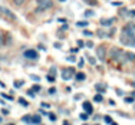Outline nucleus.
Listing matches in <instances>:
<instances>
[{"label":"nucleus","mask_w":135,"mask_h":125,"mask_svg":"<svg viewBox=\"0 0 135 125\" xmlns=\"http://www.w3.org/2000/svg\"><path fill=\"white\" fill-rule=\"evenodd\" d=\"M102 99H104V97H102V95H95L94 101H95V102H102Z\"/></svg>","instance_id":"15"},{"label":"nucleus","mask_w":135,"mask_h":125,"mask_svg":"<svg viewBox=\"0 0 135 125\" xmlns=\"http://www.w3.org/2000/svg\"><path fill=\"white\" fill-rule=\"evenodd\" d=\"M32 117H23V122H30Z\"/></svg>","instance_id":"21"},{"label":"nucleus","mask_w":135,"mask_h":125,"mask_svg":"<svg viewBox=\"0 0 135 125\" xmlns=\"http://www.w3.org/2000/svg\"><path fill=\"white\" fill-rule=\"evenodd\" d=\"M105 122L111 124V122H112V119H111V118H109V117H105Z\"/></svg>","instance_id":"27"},{"label":"nucleus","mask_w":135,"mask_h":125,"mask_svg":"<svg viewBox=\"0 0 135 125\" xmlns=\"http://www.w3.org/2000/svg\"><path fill=\"white\" fill-rule=\"evenodd\" d=\"M88 60H89V63H91V65H95V63H96V60L94 59V57H88Z\"/></svg>","instance_id":"20"},{"label":"nucleus","mask_w":135,"mask_h":125,"mask_svg":"<svg viewBox=\"0 0 135 125\" xmlns=\"http://www.w3.org/2000/svg\"><path fill=\"white\" fill-rule=\"evenodd\" d=\"M86 78V75L83 72H79V73H76V79H78V81H83V79Z\"/></svg>","instance_id":"12"},{"label":"nucleus","mask_w":135,"mask_h":125,"mask_svg":"<svg viewBox=\"0 0 135 125\" xmlns=\"http://www.w3.org/2000/svg\"><path fill=\"white\" fill-rule=\"evenodd\" d=\"M16 6H23L25 3H26V0H13Z\"/></svg>","instance_id":"14"},{"label":"nucleus","mask_w":135,"mask_h":125,"mask_svg":"<svg viewBox=\"0 0 135 125\" xmlns=\"http://www.w3.org/2000/svg\"><path fill=\"white\" fill-rule=\"evenodd\" d=\"M81 119H83V121H86V119H88V114H86V112H83V114H81Z\"/></svg>","instance_id":"18"},{"label":"nucleus","mask_w":135,"mask_h":125,"mask_svg":"<svg viewBox=\"0 0 135 125\" xmlns=\"http://www.w3.org/2000/svg\"><path fill=\"white\" fill-rule=\"evenodd\" d=\"M121 43L125 46H135V25L129 23L122 29Z\"/></svg>","instance_id":"1"},{"label":"nucleus","mask_w":135,"mask_h":125,"mask_svg":"<svg viewBox=\"0 0 135 125\" xmlns=\"http://www.w3.org/2000/svg\"><path fill=\"white\" fill-rule=\"evenodd\" d=\"M83 35H85V36H92V33L88 32V30H83Z\"/></svg>","instance_id":"25"},{"label":"nucleus","mask_w":135,"mask_h":125,"mask_svg":"<svg viewBox=\"0 0 135 125\" xmlns=\"http://www.w3.org/2000/svg\"><path fill=\"white\" fill-rule=\"evenodd\" d=\"M40 121H42L40 115H33V117H32V119H30V122L32 124H40Z\"/></svg>","instance_id":"10"},{"label":"nucleus","mask_w":135,"mask_h":125,"mask_svg":"<svg viewBox=\"0 0 135 125\" xmlns=\"http://www.w3.org/2000/svg\"><path fill=\"white\" fill-rule=\"evenodd\" d=\"M78 46H79V47L83 46V42H82V40H78Z\"/></svg>","instance_id":"31"},{"label":"nucleus","mask_w":135,"mask_h":125,"mask_svg":"<svg viewBox=\"0 0 135 125\" xmlns=\"http://www.w3.org/2000/svg\"><path fill=\"white\" fill-rule=\"evenodd\" d=\"M125 53L119 49H112L111 50V57H112V62H122L121 57H124Z\"/></svg>","instance_id":"4"},{"label":"nucleus","mask_w":135,"mask_h":125,"mask_svg":"<svg viewBox=\"0 0 135 125\" xmlns=\"http://www.w3.org/2000/svg\"><path fill=\"white\" fill-rule=\"evenodd\" d=\"M68 60H69V62H75V56H69V57H68Z\"/></svg>","instance_id":"26"},{"label":"nucleus","mask_w":135,"mask_h":125,"mask_svg":"<svg viewBox=\"0 0 135 125\" xmlns=\"http://www.w3.org/2000/svg\"><path fill=\"white\" fill-rule=\"evenodd\" d=\"M19 104H20L22 107H25V108L29 107V102L26 101V99H23V98H20V99H19Z\"/></svg>","instance_id":"13"},{"label":"nucleus","mask_w":135,"mask_h":125,"mask_svg":"<svg viewBox=\"0 0 135 125\" xmlns=\"http://www.w3.org/2000/svg\"><path fill=\"white\" fill-rule=\"evenodd\" d=\"M23 57H26V59H29V60H36L37 59V52L33 50V49H27V50H25Z\"/></svg>","instance_id":"5"},{"label":"nucleus","mask_w":135,"mask_h":125,"mask_svg":"<svg viewBox=\"0 0 135 125\" xmlns=\"http://www.w3.org/2000/svg\"><path fill=\"white\" fill-rule=\"evenodd\" d=\"M86 46H88V47H92L94 45H92V42H88V43H86Z\"/></svg>","instance_id":"33"},{"label":"nucleus","mask_w":135,"mask_h":125,"mask_svg":"<svg viewBox=\"0 0 135 125\" xmlns=\"http://www.w3.org/2000/svg\"><path fill=\"white\" fill-rule=\"evenodd\" d=\"M4 46V39H3V36L0 35V47H3Z\"/></svg>","instance_id":"19"},{"label":"nucleus","mask_w":135,"mask_h":125,"mask_svg":"<svg viewBox=\"0 0 135 125\" xmlns=\"http://www.w3.org/2000/svg\"><path fill=\"white\" fill-rule=\"evenodd\" d=\"M32 91H40V86L39 85H35L33 88H32Z\"/></svg>","instance_id":"22"},{"label":"nucleus","mask_w":135,"mask_h":125,"mask_svg":"<svg viewBox=\"0 0 135 125\" xmlns=\"http://www.w3.org/2000/svg\"><path fill=\"white\" fill-rule=\"evenodd\" d=\"M22 85H23V82H15V86H17V88H19V86H22Z\"/></svg>","instance_id":"28"},{"label":"nucleus","mask_w":135,"mask_h":125,"mask_svg":"<svg viewBox=\"0 0 135 125\" xmlns=\"http://www.w3.org/2000/svg\"><path fill=\"white\" fill-rule=\"evenodd\" d=\"M105 53H107V50H105L104 46H99L98 49H96V55H98V59H105Z\"/></svg>","instance_id":"7"},{"label":"nucleus","mask_w":135,"mask_h":125,"mask_svg":"<svg viewBox=\"0 0 135 125\" xmlns=\"http://www.w3.org/2000/svg\"><path fill=\"white\" fill-rule=\"evenodd\" d=\"M37 2V9L36 12H43L52 6V0H36Z\"/></svg>","instance_id":"3"},{"label":"nucleus","mask_w":135,"mask_h":125,"mask_svg":"<svg viewBox=\"0 0 135 125\" xmlns=\"http://www.w3.org/2000/svg\"><path fill=\"white\" fill-rule=\"evenodd\" d=\"M49 115H50V119H52V121H55V119H56V117H55L53 114H49Z\"/></svg>","instance_id":"32"},{"label":"nucleus","mask_w":135,"mask_h":125,"mask_svg":"<svg viewBox=\"0 0 135 125\" xmlns=\"http://www.w3.org/2000/svg\"><path fill=\"white\" fill-rule=\"evenodd\" d=\"M55 92H56V89H55V88H52V89L49 91V94H55Z\"/></svg>","instance_id":"34"},{"label":"nucleus","mask_w":135,"mask_h":125,"mask_svg":"<svg viewBox=\"0 0 135 125\" xmlns=\"http://www.w3.org/2000/svg\"><path fill=\"white\" fill-rule=\"evenodd\" d=\"M114 22H115L114 17H111V19H102V20H101V25H102V26H109V25H112Z\"/></svg>","instance_id":"8"},{"label":"nucleus","mask_w":135,"mask_h":125,"mask_svg":"<svg viewBox=\"0 0 135 125\" xmlns=\"http://www.w3.org/2000/svg\"><path fill=\"white\" fill-rule=\"evenodd\" d=\"M111 125H118L117 122H111Z\"/></svg>","instance_id":"35"},{"label":"nucleus","mask_w":135,"mask_h":125,"mask_svg":"<svg viewBox=\"0 0 135 125\" xmlns=\"http://www.w3.org/2000/svg\"><path fill=\"white\" fill-rule=\"evenodd\" d=\"M85 16H88V17H89V16H94V12H92V10H88V12L85 13Z\"/></svg>","instance_id":"23"},{"label":"nucleus","mask_w":135,"mask_h":125,"mask_svg":"<svg viewBox=\"0 0 135 125\" xmlns=\"http://www.w3.org/2000/svg\"><path fill=\"white\" fill-rule=\"evenodd\" d=\"M72 75H73V69L72 68H68L66 70L62 72V78L65 79V81H69V79L72 78Z\"/></svg>","instance_id":"6"},{"label":"nucleus","mask_w":135,"mask_h":125,"mask_svg":"<svg viewBox=\"0 0 135 125\" xmlns=\"http://www.w3.org/2000/svg\"><path fill=\"white\" fill-rule=\"evenodd\" d=\"M131 16H135V10L132 12V13H131Z\"/></svg>","instance_id":"36"},{"label":"nucleus","mask_w":135,"mask_h":125,"mask_svg":"<svg viewBox=\"0 0 135 125\" xmlns=\"http://www.w3.org/2000/svg\"><path fill=\"white\" fill-rule=\"evenodd\" d=\"M3 97H4L6 99H9V101H12V99H13V97H12V95H4V94H3Z\"/></svg>","instance_id":"24"},{"label":"nucleus","mask_w":135,"mask_h":125,"mask_svg":"<svg viewBox=\"0 0 135 125\" xmlns=\"http://www.w3.org/2000/svg\"><path fill=\"white\" fill-rule=\"evenodd\" d=\"M76 25H78V27H86L88 26V22H78Z\"/></svg>","instance_id":"16"},{"label":"nucleus","mask_w":135,"mask_h":125,"mask_svg":"<svg viewBox=\"0 0 135 125\" xmlns=\"http://www.w3.org/2000/svg\"><path fill=\"white\" fill-rule=\"evenodd\" d=\"M10 125H13V124H10Z\"/></svg>","instance_id":"38"},{"label":"nucleus","mask_w":135,"mask_h":125,"mask_svg":"<svg viewBox=\"0 0 135 125\" xmlns=\"http://www.w3.org/2000/svg\"><path fill=\"white\" fill-rule=\"evenodd\" d=\"M98 35H99V36H101V37H104V36H105V33H104V32H102V30H99V32H98Z\"/></svg>","instance_id":"29"},{"label":"nucleus","mask_w":135,"mask_h":125,"mask_svg":"<svg viewBox=\"0 0 135 125\" xmlns=\"http://www.w3.org/2000/svg\"><path fill=\"white\" fill-rule=\"evenodd\" d=\"M0 16L4 17V19H7V20H16V15L12 13L9 9L3 7V6H0Z\"/></svg>","instance_id":"2"},{"label":"nucleus","mask_w":135,"mask_h":125,"mask_svg":"<svg viewBox=\"0 0 135 125\" xmlns=\"http://www.w3.org/2000/svg\"><path fill=\"white\" fill-rule=\"evenodd\" d=\"M60 2H65V0H60Z\"/></svg>","instance_id":"37"},{"label":"nucleus","mask_w":135,"mask_h":125,"mask_svg":"<svg viewBox=\"0 0 135 125\" xmlns=\"http://www.w3.org/2000/svg\"><path fill=\"white\" fill-rule=\"evenodd\" d=\"M125 57H127L128 62H132V60H135V55L131 52H125Z\"/></svg>","instance_id":"11"},{"label":"nucleus","mask_w":135,"mask_h":125,"mask_svg":"<svg viewBox=\"0 0 135 125\" xmlns=\"http://www.w3.org/2000/svg\"><path fill=\"white\" fill-rule=\"evenodd\" d=\"M125 101L127 102H134V98H125Z\"/></svg>","instance_id":"30"},{"label":"nucleus","mask_w":135,"mask_h":125,"mask_svg":"<svg viewBox=\"0 0 135 125\" xmlns=\"http://www.w3.org/2000/svg\"><path fill=\"white\" fill-rule=\"evenodd\" d=\"M47 81H49V82H55V76L53 75H50V73H49V75H47Z\"/></svg>","instance_id":"17"},{"label":"nucleus","mask_w":135,"mask_h":125,"mask_svg":"<svg viewBox=\"0 0 135 125\" xmlns=\"http://www.w3.org/2000/svg\"><path fill=\"white\" fill-rule=\"evenodd\" d=\"M83 109H85L88 114H92V111H94V108H92V105L89 104V102H83Z\"/></svg>","instance_id":"9"}]
</instances>
